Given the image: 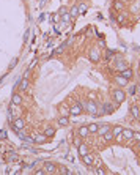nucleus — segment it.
Instances as JSON below:
<instances>
[{
  "label": "nucleus",
  "mask_w": 140,
  "mask_h": 175,
  "mask_svg": "<svg viewBox=\"0 0 140 175\" xmlns=\"http://www.w3.org/2000/svg\"><path fill=\"white\" fill-rule=\"evenodd\" d=\"M83 111H85L88 115L98 117V114H99V107H98V104L94 103V100H90L87 103H83Z\"/></svg>",
  "instance_id": "1"
},
{
  "label": "nucleus",
  "mask_w": 140,
  "mask_h": 175,
  "mask_svg": "<svg viewBox=\"0 0 140 175\" xmlns=\"http://www.w3.org/2000/svg\"><path fill=\"white\" fill-rule=\"evenodd\" d=\"M124 100H126V93H124V90H121V87L112 90V101L115 104L120 106L121 103H124Z\"/></svg>",
  "instance_id": "2"
},
{
  "label": "nucleus",
  "mask_w": 140,
  "mask_h": 175,
  "mask_svg": "<svg viewBox=\"0 0 140 175\" xmlns=\"http://www.w3.org/2000/svg\"><path fill=\"white\" fill-rule=\"evenodd\" d=\"M82 112H83V103H80V101H77L76 104L69 107V115H73V117H79Z\"/></svg>",
  "instance_id": "3"
},
{
  "label": "nucleus",
  "mask_w": 140,
  "mask_h": 175,
  "mask_svg": "<svg viewBox=\"0 0 140 175\" xmlns=\"http://www.w3.org/2000/svg\"><path fill=\"white\" fill-rule=\"evenodd\" d=\"M88 59L93 62V63H98L101 59V51L98 47H90L88 49Z\"/></svg>",
  "instance_id": "4"
},
{
  "label": "nucleus",
  "mask_w": 140,
  "mask_h": 175,
  "mask_svg": "<svg viewBox=\"0 0 140 175\" xmlns=\"http://www.w3.org/2000/svg\"><path fill=\"white\" fill-rule=\"evenodd\" d=\"M57 164L55 163H52V161H46V163H43V169H44V172L46 173H55L57 172Z\"/></svg>",
  "instance_id": "5"
},
{
  "label": "nucleus",
  "mask_w": 140,
  "mask_h": 175,
  "mask_svg": "<svg viewBox=\"0 0 140 175\" xmlns=\"http://www.w3.org/2000/svg\"><path fill=\"white\" fill-rule=\"evenodd\" d=\"M27 76H29V73H27L22 77V80L19 82V92H27V90L30 88V82H29V77H27Z\"/></svg>",
  "instance_id": "6"
},
{
  "label": "nucleus",
  "mask_w": 140,
  "mask_h": 175,
  "mask_svg": "<svg viewBox=\"0 0 140 175\" xmlns=\"http://www.w3.org/2000/svg\"><path fill=\"white\" fill-rule=\"evenodd\" d=\"M82 161H83V164H85V166H93L94 164V155L88 152L87 155L82 156Z\"/></svg>",
  "instance_id": "7"
},
{
  "label": "nucleus",
  "mask_w": 140,
  "mask_h": 175,
  "mask_svg": "<svg viewBox=\"0 0 140 175\" xmlns=\"http://www.w3.org/2000/svg\"><path fill=\"white\" fill-rule=\"evenodd\" d=\"M132 132H134V129H132V128H123L121 137H123L124 140H132Z\"/></svg>",
  "instance_id": "8"
},
{
  "label": "nucleus",
  "mask_w": 140,
  "mask_h": 175,
  "mask_svg": "<svg viewBox=\"0 0 140 175\" xmlns=\"http://www.w3.org/2000/svg\"><path fill=\"white\" fill-rule=\"evenodd\" d=\"M128 66H129V63L126 62V60H123V59H120V60H117V62H115V68H117L120 73H121L123 70H126Z\"/></svg>",
  "instance_id": "9"
},
{
  "label": "nucleus",
  "mask_w": 140,
  "mask_h": 175,
  "mask_svg": "<svg viewBox=\"0 0 140 175\" xmlns=\"http://www.w3.org/2000/svg\"><path fill=\"white\" fill-rule=\"evenodd\" d=\"M115 84H117L118 87H126V85L129 84V80L126 79L124 76H121V74H120V76H117V77H115Z\"/></svg>",
  "instance_id": "10"
},
{
  "label": "nucleus",
  "mask_w": 140,
  "mask_h": 175,
  "mask_svg": "<svg viewBox=\"0 0 140 175\" xmlns=\"http://www.w3.org/2000/svg\"><path fill=\"white\" fill-rule=\"evenodd\" d=\"M68 13H69V16H71V21L77 19V18L80 16V13H79V5H73V8L69 10Z\"/></svg>",
  "instance_id": "11"
},
{
  "label": "nucleus",
  "mask_w": 140,
  "mask_h": 175,
  "mask_svg": "<svg viewBox=\"0 0 140 175\" xmlns=\"http://www.w3.org/2000/svg\"><path fill=\"white\" fill-rule=\"evenodd\" d=\"M13 128H14L16 131H21V129H24V128H25V123H24V120L18 117V118L14 120V122H13Z\"/></svg>",
  "instance_id": "12"
},
{
  "label": "nucleus",
  "mask_w": 140,
  "mask_h": 175,
  "mask_svg": "<svg viewBox=\"0 0 140 175\" xmlns=\"http://www.w3.org/2000/svg\"><path fill=\"white\" fill-rule=\"evenodd\" d=\"M110 131H112V134H114V139H120L121 137V132H123V126L117 125L114 128H110Z\"/></svg>",
  "instance_id": "13"
},
{
  "label": "nucleus",
  "mask_w": 140,
  "mask_h": 175,
  "mask_svg": "<svg viewBox=\"0 0 140 175\" xmlns=\"http://www.w3.org/2000/svg\"><path fill=\"white\" fill-rule=\"evenodd\" d=\"M57 123H58V126H62V128L68 126V125H69V115H60L58 120H57Z\"/></svg>",
  "instance_id": "14"
},
{
  "label": "nucleus",
  "mask_w": 140,
  "mask_h": 175,
  "mask_svg": "<svg viewBox=\"0 0 140 175\" xmlns=\"http://www.w3.org/2000/svg\"><path fill=\"white\" fill-rule=\"evenodd\" d=\"M77 136L82 137V139H85L87 136H90V131H88V126H80L77 129Z\"/></svg>",
  "instance_id": "15"
},
{
  "label": "nucleus",
  "mask_w": 140,
  "mask_h": 175,
  "mask_svg": "<svg viewBox=\"0 0 140 175\" xmlns=\"http://www.w3.org/2000/svg\"><path fill=\"white\" fill-rule=\"evenodd\" d=\"M107 131H110V125H107V123H104V125H99V126H98V136H104V134L107 132Z\"/></svg>",
  "instance_id": "16"
},
{
  "label": "nucleus",
  "mask_w": 140,
  "mask_h": 175,
  "mask_svg": "<svg viewBox=\"0 0 140 175\" xmlns=\"http://www.w3.org/2000/svg\"><path fill=\"white\" fill-rule=\"evenodd\" d=\"M121 76H124V77L128 79V80H131V79L134 77V71H132V68H131V66H128L126 70H123V71H121Z\"/></svg>",
  "instance_id": "17"
},
{
  "label": "nucleus",
  "mask_w": 140,
  "mask_h": 175,
  "mask_svg": "<svg viewBox=\"0 0 140 175\" xmlns=\"http://www.w3.org/2000/svg\"><path fill=\"white\" fill-rule=\"evenodd\" d=\"M33 142H35V144H44V142H47V137L44 136V132H43V134H35Z\"/></svg>",
  "instance_id": "18"
},
{
  "label": "nucleus",
  "mask_w": 140,
  "mask_h": 175,
  "mask_svg": "<svg viewBox=\"0 0 140 175\" xmlns=\"http://www.w3.org/2000/svg\"><path fill=\"white\" fill-rule=\"evenodd\" d=\"M129 112H131V115L134 117V118H140V109H138V106H131L129 107Z\"/></svg>",
  "instance_id": "19"
},
{
  "label": "nucleus",
  "mask_w": 140,
  "mask_h": 175,
  "mask_svg": "<svg viewBox=\"0 0 140 175\" xmlns=\"http://www.w3.org/2000/svg\"><path fill=\"white\" fill-rule=\"evenodd\" d=\"M11 103H13V106H21L22 104V96L19 95V93H14L13 98H11Z\"/></svg>",
  "instance_id": "20"
},
{
  "label": "nucleus",
  "mask_w": 140,
  "mask_h": 175,
  "mask_svg": "<svg viewBox=\"0 0 140 175\" xmlns=\"http://www.w3.org/2000/svg\"><path fill=\"white\" fill-rule=\"evenodd\" d=\"M77 152H79V155H80V156H83V155H87L90 150H88V147L82 142L80 145H77Z\"/></svg>",
  "instance_id": "21"
},
{
  "label": "nucleus",
  "mask_w": 140,
  "mask_h": 175,
  "mask_svg": "<svg viewBox=\"0 0 140 175\" xmlns=\"http://www.w3.org/2000/svg\"><path fill=\"white\" fill-rule=\"evenodd\" d=\"M44 136L49 139V137H54L55 136V128L54 126H46L44 128Z\"/></svg>",
  "instance_id": "22"
},
{
  "label": "nucleus",
  "mask_w": 140,
  "mask_h": 175,
  "mask_svg": "<svg viewBox=\"0 0 140 175\" xmlns=\"http://www.w3.org/2000/svg\"><path fill=\"white\" fill-rule=\"evenodd\" d=\"M124 6H126V3L121 2V0H115V2H114V8L117 11H124Z\"/></svg>",
  "instance_id": "23"
},
{
  "label": "nucleus",
  "mask_w": 140,
  "mask_h": 175,
  "mask_svg": "<svg viewBox=\"0 0 140 175\" xmlns=\"http://www.w3.org/2000/svg\"><path fill=\"white\" fill-rule=\"evenodd\" d=\"M98 123H91V125H88V131H90V134H96L98 132Z\"/></svg>",
  "instance_id": "24"
},
{
  "label": "nucleus",
  "mask_w": 140,
  "mask_h": 175,
  "mask_svg": "<svg viewBox=\"0 0 140 175\" xmlns=\"http://www.w3.org/2000/svg\"><path fill=\"white\" fill-rule=\"evenodd\" d=\"M62 21H63V22H66V24L71 22V16H69V13H68V11L62 14Z\"/></svg>",
  "instance_id": "25"
},
{
  "label": "nucleus",
  "mask_w": 140,
  "mask_h": 175,
  "mask_svg": "<svg viewBox=\"0 0 140 175\" xmlns=\"http://www.w3.org/2000/svg\"><path fill=\"white\" fill-rule=\"evenodd\" d=\"M87 10H88V5H87V3H80V5H79V13H80V14H83Z\"/></svg>",
  "instance_id": "26"
},
{
  "label": "nucleus",
  "mask_w": 140,
  "mask_h": 175,
  "mask_svg": "<svg viewBox=\"0 0 140 175\" xmlns=\"http://www.w3.org/2000/svg\"><path fill=\"white\" fill-rule=\"evenodd\" d=\"M102 139H104V140H112V139H114V134H112V131H107L104 136H102Z\"/></svg>",
  "instance_id": "27"
},
{
  "label": "nucleus",
  "mask_w": 140,
  "mask_h": 175,
  "mask_svg": "<svg viewBox=\"0 0 140 175\" xmlns=\"http://www.w3.org/2000/svg\"><path fill=\"white\" fill-rule=\"evenodd\" d=\"M132 140H134V142H138V140H140V132H138V131H134V132H132Z\"/></svg>",
  "instance_id": "28"
},
{
  "label": "nucleus",
  "mask_w": 140,
  "mask_h": 175,
  "mask_svg": "<svg viewBox=\"0 0 140 175\" xmlns=\"http://www.w3.org/2000/svg\"><path fill=\"white\" fill-rule=\"evenodd\" d=\"M69 109H66V106H60V115H68Z\"/></svg>",
  "instance_id": "29"
},
{
  "label": "nucleus",
  "mask_w": 140,
  "mask_h": 175,
  "mask_svg": "<svg viewBox=\"0 0 140 175\" xmlns=\"http://www.w3.org/2000/svg\"><path fill=\"white\" fill-rule=\"evenodd\" d=\"M57 172H58V173H69V169H66V167L60 166V167H57Z\"/></svg>",
  "instance_id": "30"
},
{
  "label": "nucleus",
  "mask_w": 140,
  "mask_h": 175,
  "mask_svg": "<svg viewBox=\"0 0 140 175\" xmlns=\"http://www.w3.org/2000/svg\"><path fill=\"white\" fill-rule=\"evenodd\" d=\"M112 111H114V107L109 106V104H104V112H106V114H110Z\"/></svg>",
  "instance_id": "31"
},
{
  "label": "nucleus",
  "mask_w": 140,
  "mask_h": 175,
  "mask_svg": "<svg viewBox=\"0 0 140 175\" xmlns=\"http://www.w3.org/2000/svg\"><path fill=\"white\" fill-rule=\"evenodd\" d=\"M30 172H32V167H29V166L22 167V170H21V173H30Z\"/></svg>",
  "instance_id": "32"
},
{
  "label": "nucleus",
  "mask_w": 140,
  "mask_h": 175,
  "mask_svg": "<svg viewBox=\"0 0 140 175\" xmlns=\"http://www.w3.org/2000/svg\"><path fill=\"white\" fill-rule=\"evenodd\" d=\"M124 21H126V14H120L118 16V22L120 24H124Z\"/></svg>",
  "instance_id": "33"
},
{
  "label": "nucleus",
  "mask_w": 140,
  "mask_h": 175,
  "mask_svg": "<svg viewBox=\"0 0 140 175\" xmlns=\"http://www.w3.org/2000/svg\"><path fill=\"white\" fill-rule=\"evenodd\" d=\"M96 173H99V175H102V173H106V170L101 167V166H98V169H96Z\"/></svg>",
  "instance_id": "34"
},
{
  "label": "nucleus",
  "mask_w": 140,
  "mask_h": 175,
  "mask_svg": "<svg viewBox=\"0 0 140 175\" xmlns=\"http://www.w3.org/2000/svg\"><path fill=\"white\" fill-rule=\"evenodd\" d=\"M74 144H76V147H77V145H80V144H82V137H79V136H77V137L74 139Z\"/></svg>",
  "instance_id": "35"
},
{
  "label": "nucleus",
  "mask_w": 140,
  "mask_h": 175,
  "mask_svg": "<svg viewBox=\"0 0 140 175\" xmlns=\"http://www.w3.org/2000/svg\"><path fill=\"white\" fill-rule=\"evenodd\" d=\"M35 173H36V175H43V173H46V172H44V169H36Z\"/></svg>",
  "instance_id": "36"
},
{
  "label": "nucleus",
  "mask_w": 140,
  "mask_h": 175,
  "mask_svg": "<svg viewBox=\"0 0 140 175\" xmlns=\"http://www.w3.org/2000/svg\"><path fill=\"white\" fill-rule=\"evenodd\" d=\"M63 13H66V8H65V6H62V8L58 10V14H63Z\"/></svg>",
  "instance_id": "37"
},
{
  "label": "nucleus",
  "mask_w": 140,
  "mask_h": 175,
  "mask_svg": "<svg viewBox=\"0 0 140 175\" xmlns=\"http://www.w3.org/2000/svg\"><path fill=\"white\" fill-rule=\"evenodd\" d=\"M52 19H54V21H55V22H58V21H60V16H58V14H55V16H54V18H52Z\"/></svg>",
  "instance_id": "38"
},
{
  "label": "nucleus",
  "mask_w": 140,
  "mask_h": 175,
  "mask_svg": "<svg viewBox=\"0 0 140 175\" xmlns=\"http://www.w3.org/2000/svg\"><path fill=\"white\" fill-rule=\"evenodd\" d=\"M10 159H11V161H18V156H16V155H11Z\"/></svg>",
  "instance_id": "39"
},
{
  "label": "nucleus",
  "mask_w": 140,
  "mask_h": 175,
  "mask_svg": "<svg viewBox=\"0 0 140 175\" xmlns=\"http://www.w3.org/2000/svg\"><path fill=\"white\" fill-rule=\"evenodd\" d=\"M99 47H106V43L104 41H99Z\"/></svg>",
  "instance_id": "40"
},
{
  "label": "nucleus",
  "mask_w": 140,
  "mask_h": 175,
  "mask_svg": "<svg viewBox=\"0 0 140 175\" xmlns=\"http://www.w3.org/2000/svg\"><path fill=\"white\" fill-rule=\"evenodd\" d=\"M121 2H124V3H129V2H132V0H121Z\"/></svg>",
  "instance_id": "41"
},
{
  "label": "nucleus",
  "mask_w": 140,
  "mask_h": 175,
  "mask_svg": "<svg viewBox=\"0 0 140 175\" xmlns=\"http://www.w3.org/2000/svg\"><path fill=\"white\" fill-rule=\"evenodd\" d=\"M137 149H138V150H140V140H138V142H137Z\"/></svg>",
  "instance_id": "42"
}]
</instances>
